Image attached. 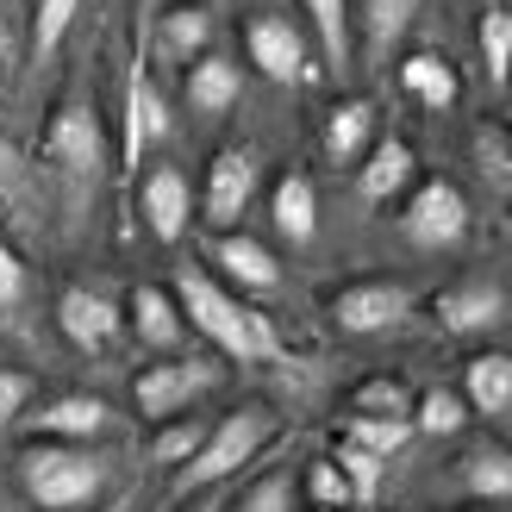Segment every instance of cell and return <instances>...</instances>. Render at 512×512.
<instances>
[{"instance_id":"40","label":"cell","mask_w":512,"mask_h":512,"mask_svg":"<svg viewBox=\"0 0 512 512\" xmlns=\"http://www.w3.org/2000/svg\"><path fill=\"white\" fill-rule=\"evenodd\" d=\"M100 512H125V500H107V506H100Z\"/></svg>"},{"instance_id":"17","label":"cell","mask_w":512,"mask_h":512,"mask_svg":"<svg viewBox=\"0 0 512 512\" xmlns=\"http://www.w3.org/2000/svg\"><path fill=\"white\" fill-rule=\"evenodd\" d=\"M125 325H132V338H138L144 350H175V344L188 338L182 306H175V294L157 288V281L132 288V300H125Z\"/></svg>"},{"instance_id":"3","label":"cell","mask_w":512,"mask_h":512,"mask_svg":"<svg viewBox=\"0 0 512 512\" xmlns=\"http://www.w3.org/2000/svg\"><path fill=\"white\" fill-rule=\"evenodd\" d=\"M269 438H275V413H269L263 400L232 406L225 419H213L207 444H200L182 469H175V488H182V494H194V488H219L225 475H238L244 463H256V450H263Z\"/></svg>"},{"instance_id":"20","label":"cell","mask_w":512,"mask_h":512,"mask_svg":"<svg viewBox=\"0 0 512 512\" xmlns=\"http://www.w3.org/2000/svg\"><path fill=\"white\" fill-rule=\"evenodd\" d=\"M182 94H188V107L194 113H232L238 107V94H244V69L232 63V57H194L188 63V75H182Z\"/></svg>"},{"instance_id":"12","label":"cell","mask_w":512,"mask_h":512,"mask_svg":"<svg viewBox=\"0 0 512 512\" xmlns=\"http://www.w3.org/2000/svg\"><path fill=\"white\" fill-rule=\"evenodd\" d=\"M431 313H438V325L456 331V338H475V331H494L506 319V288L488 275H463L431 300Z\"/></svg>"},{"instance_id":"1","label":"cell","mask_w":512,"mask_h":512,"mask_svg":"<svg viewBox=\"0 0 512 512\" xmlns=\"http://www.w3.org/2000/svg\"><path fill=\"white\" fill-rule=\"evenodd\" d=\"M169 294H175V306H182V319L213 350L232 356V363H275V356H281L275 325L256 313V306H244V294H232L225 281H213L207 269H182Z\"/></svg>"},{"instance_id":"18","label":"cell","mask_w":512,"mask_h":512,"mask_svg":"<svg viewBox=\"0 0 512 512\" xmlns=\"http://www.w3.org/2000/svg\"><path fill=\"white\" fill-rule=\"evenodd\" d=\"M269 219H275V238L281 244H313V232H319V188H313V175L306 169H288L275 182V194H269Z\"/></svg>"},{"instance_id":"15","label":"cell","mask_w":512,"mask_h":512,"mask_svg":"<svg viewBox=\"0 0 512 512\" xmlns=\"http://www.w3.org/2000/svg\"><path fill=\"white\" fill-rule=\"evenodd\" d=\"M413 182H419V157H413L406 138H375L369 157L356 163V194H363L369 207H388V200L406 194Z\"/></svg>"},{"instance_id":"11","label":"cell","mask_w":512,"mask_h":512,"mask_svg":"<svg viewBox=\"0 0 512 512\" xmlns=\"http://www.w3.org/2000/svg\"><path fill=\"white\" fill-rule=\"evenodd\" d=\"M57 331L75 344V350H107L119 331H125V306L113 300V294H100V288H82V281H75V288H63L57 294Z\"/></svg>"},{"instance_id":"43","label":"cell","mask_w":512,"mask_h":512,"mask_svg":"<svg viewBox=\"0 0 512 512\" xmlns=\"http://www.w3.org/2000/svg\"><path fill=\"white\" fill-rule=\"evenodd\" d=\"M506 232H512V225H506Z\"/></svg>"},{"instance_id":"27","label":"cell","mask_w":512,"mask_h":512,"mask_svg":"<svg viewBox=\"0 0 512 512\" xmlns=\"http://www.w3.org/2000/svg\"><path fill=\"white\" fill-rule=\"evenodd\" d=\"M475 44H481V69H488V88L500 94V88L512 82V7H481Z\"/></svg>"},{"instance_id":"28","label":"cell","mask_w":512,"mask_h":512,"mask_svg":"<svg viewBox=\"0 0 512 512\" xmlns=\"http://www.w3.org/2000/svg\"><path fill=\"white\" fill-rule=\"evenodd\" d=\"M463 488L475 500H512V450L506 444H475L463 456Z\"/></svg>"},{"instance_id":"6","label":"cell","mask_w":512,"mask_h":512,"mask_svg":"<svg viewBox=\"0 0 512 512\" xmlns=\"http://www.w3.org/2000/svg\"><path fill=\"white\" fill-rule=\"evenodd\" d=\"M413 319V288L406 281H350V288L331 294V325L344 338H381Z\"/></svg>"},{"instance_id":"9","label":"cell","mask_w":512,"mask_h":512,"mask_svg":"<svg viewBox=\"0 0 512 512\" xmlns=\"http://www.w3.org/2000/svg\"><path fill=\"white\" fill-rule=\"evenodd\" d=\"M244 57L275 88H294V82L313 75V63H306V38L294 32V19H281V13H256L244 25Z\"/></svg>"},{"instance_id":"2","label":"cell","mask_w":512,"mask_h":512,"mask_svg":"<svg viewBox=\"0 0 512 512\" xmlns=\"http://www.w3.org/2000/svg\"><path fill=\"white\" fill-rule=\"evenodd\" d=\"M19 488L38 512H82L113 488V456L94 444H57V438H32L19 456Z\"/></svg>"},{"instance_id":"41","label":"cell","mask_w":512,"mask_h":512,"mask_svg":"<svg viewBox=\"0 0 512 512\" xmlns=\"http://www.w3.org/2000/svg\"><path fill=\"white\" fill-rule=\"evenodd\" d=\"M313 512H319V506H313ZM344 512H375V506H344Z\"/></svg>"},{"instance_id":"23","label":"cell","mask_w":512,"mask_h":512,"mask_svg":"<svg viewBox=\"0 0 512 512\" xmlns=\"http://www.w3.org/2000/svg\"><path fill=\"white\" fill-rule=\"evenodd\" d=\"M400 88L419 100V107L444 113L456 107V69L438 57V50H413V57H400Z\"/></svg>"},{"instance_id":"25","label":"cell","mask_w":512,"mask_h":512,"mask_svg":"<svg viewBox=\"0 0 512 512\" xmlns=\"http://www.w3.org/2000/svg\"><path fill=\"white\" fill-rule=\"evenodd\" d=\"M413 19H419V0H363V50H369V63H388Z\"/></svg>"},{"instance_id":"30","label":"cell","mask_w":512,"mask_h":512,"mask_svg":"<svg viewBox=\"0 0 512 512\" xmlns=\"http://www.w3.org/2000/svg\"><path fill=\"white\" fill-rule=\"evenodd\" d=\"M338 431H344V444H356V450L381 456V463H388L394 450H406V444L419 438L413 419H356V413H344V419H338Z\"/></svg>"},{"instance_id":"34","label":"cell","mask_w":512,"mask_h":512,"mask_svg":"<svg viewBox=\"0 0 512 512\" xmlns=\"http://www.w3.org/2000/svg\"><path fill=\"white\" fill-rule=\"evenodd\" d=\"M306 494H313V506H319V512H344V506H363V500H356V488L344 481V469L331 463V456H325V463H313V469H306Z\"/></svg>"},{"instance_id":"32","label":"cell","mask_w":512,"mask_h":512,"mask_svg":"<svg viewBox=\"0 0 512 512\" xmlns=\"http://www.w3.org/2000/svg\"><path fill=\"white\" fill-rule=\"evenodd\" d=\"M207 431H213L207 419H163L157 438H150V463H157V469H182L188 456L207 444Z\"/></svg>"},{"instance_id":"21","label":"cell","mask_w":512,"mask_h":512,"mask_svg":"<svg viewBox=\"0 0 512 512\" xmlns=\"http://www.w3.org/2000/svg\"><path fill=\"white\" fill-rule=\"evenodd\" d=\"M456 394H463L469 413H481V419L512 413V356H506V350H481V356H469L463 388H456Z\"/></svg>"},{"instance_id":"13","label":"cell","mask_w":512,"mask_h":512,"mask_svg":"<svg viewBox=\"0 0 512 512\" xmlns=\"http://www.w3.org/2000/svg\"><path fill=\"white\" fill-rule=\"evenodd\" d=\"M169 132V107H163V94L157 82L144 75V57L132 63V75H125V169H144V150L150 144H163Z\"/></svg>"},{"instance_id":"37","label":"cell","mask_w":512,"mask_h":512,"mask_svg":"<svg viewBox=\"0 0 512 512\" xmlns=\"http://www.w3.org/2000/svg\"><path fill=\"white\" fill-rule=\"evenodd\" d=\"M25 406H32V375L0 363V425H13V419L25 413Z\"/></svg>"},{"instance_id":"39","label":"cell","mask_w":512,"mask_h":512,"mask_svg":"<svg viewBox=\"0 0 512 512\" xmlns=\"http://www.w3.org/2000/svg\"><path fill=\"white\" fill-rule=\"evenodd\" d=\"M194 512H225V506H219V500H207V506H194Z\"/></svg>"},{"instance_id":"7","label":"cell","mask_w":512,"mask_h":512,"mask_svg":"<svg viewBox=\"0 0 512 512\" xmlns=\"http://www.w3.org/2000/svg\"><path fill=\"white\" fill-rule=\"evenodd\" d=\"M138 219H144V232L157 238V244H182L188 238V225H194V182L175 163H150L138 169Z\"/></svg>"},{"instance_id":"31","label":"cell","mask_w":512,"mask_h":512,"mask_svg":"<svg viewBox=\"0 0 512 512\" xmlns=\"http://www.w3.org/2000/svg\"><path fill=\"white\" fill-rule=\"evenodd\" d=\"M463 425H469V400L456 394V388L413 394V431H425V438H456Z\"/></svg>"},{"instance_id":"36","label":"cell","mask_w":512,"mask_h":512,"mask_svg":"<svg viewBox=\"0 0 512 512\" xmlns=\"http://www.w3.org/2000/svg\"><path fill=\"white\" fill-rule=\"evenodd\" d=\"M225 512H294V481L288 475H263L256 488H244Z\"/></svg>"},{"instance_id":"5","label":"cell","mask_w":512,"mask_h":512,"mask_svg":"<svg viewBox=\"0 0 512 512\" xmlns=\"http://www.w3.org/2000/svg\"><path fill=\"white\" fill-rule=\"evenodd\" d=\"M219 381L213 363H188V356H169V363H144L138 381H132V406L150 419V425H163V419H182V406H194L200 394H207Z\"/></svg>"},{"instance_id":"4","label":"cell","mask_w":512,"mask_h":512,"mask_svg":"<svg viewBox=\"0 0 512 512\" xmlns=\"http://www.w3.org/2000/svg\"><path fill=\"white\" fill-rule=\"evenodd\" d=\"M256 188H263V157H256V144L213 150L207 182H200V219H207L213 232H238V219L256 200Z\"/></svg>"},{"instance_id":"42","label":"cell","mask_w":512,"mask_h":512,"mask_svg":"<svg viewBox=\"0 0 512 512\" xmlns=\"http://www.w3.org/2000/svg\"><path fill=\"white\" fill-rule=\"evenodd\" d=\"M188 7H219V0H188Z\"/></svg>"},{"instance_id":"16","label":"cell","mask_w":512,"mask_h":512,"mask_svg":"<svg viewBox=\"0 0 512 512\" xmlns=\"http://www.w3.org/2000/svg\"><path fill=\"white\" fill-rule=\"evenodd\" d=\"M213 269L244 294H275L281 288V263L269 244H256L250 232H219L213 238Z\"/></svg>"},{"instance_id":"33","label":"cell","mask_w":512,"mask_h":512,"mask_svg":"<svg viewBox=\"0 0 512 512\" xmlns=\"http://www.w3.org/2000/svg\"><path fill=\"white\" fill-rule=\"evenodd\" d=\"M75 13H82V0H38V7H32V63H44L50 50L63 44Z\"/></svg>"},{"instance_id":"24","label":"cell","mask_w":512,"mask_h":512,"mask_svg":"<svg viewBox=\"0 0 512 512\" xmlns=\"http://www.w3.org/2000/svg\"><path fill=\"white\" fill-rule=\"evenodd\" d=\"M469 157H475L481 188H488L494 200H512V132H506V125L481 119L475 138H469Z\"/></svg>"},{"instance_id":"10","label":"cell","mask_w":512,"mask_h":512,"mask_svg":"<svg viewBox=\"0 0 512 512\" xmlns=\"http://www.w3.org/2000/svg\"><path fill=\"white\" fill-rule=\"evenodd\" d=\"M44 157L69 169V175H100V163H107V144H100V119L88 100H63L57 113H50V132H44Z\"/></svg>"},{"instance_id":"35","label":"cell","mask_w":512,"mask_h":512,"mask_svg":"<svg viewBox=\"0 0 512 512\" xmlns=\"http://www.w3.org/2000/svg\"><path fill=\"white\" fill-rule=\"evenodd\" d=\"M331 463H338L344 469V481H350V488H356V500H375L381 494V469H388V463H381V456H369V450H356V444H338V456H331Z\"/></svg>"},{"instance_id":"26","label":"cell","mask_w":512,"mask_h":512,"mask_svg":"<svg viewBox=\"0 0 512 512\" xmlns=\"http://www.w3.org/2000/svg\"><path fill=\"white\" fill-rule=\"evenodd\" d=\"M344 413H356V419H413V388H406L400 375H369V381L350 388Z\"/></svg>"},{"instance_id":"22","label":"cell","mask_w":512,"mask_h":512,"mask_svg":"<svg viewBox=\"0 0 512 512\" xmlns=\"http://www.w3.org/2000/svg\"><path fill=\"white\" fill-rule=\"evenodd\" d=\"M207 44H213V13L207 7L175 0V7L157 19V57L163 63H194V57H207Z\"/></svg>"},{"instance_id":"19","label":"cell","mask_w":512,"mask_h":512,"mask_svg":"<svg viewBox=\"0 0 512 512\" xmlns=\"http://www.w3.org/2000/svg\"><path fill=\"white\" fill-rule=\"evenodd\" d=\"M375 144V107L369 100H338V107L325 113V132H319V150L331 169H356L369 157Z\"/></svg>"},{"instance_id":"14","label":"cell","mask_w":512,"mask_h":512,"mask_svg":"<svg viewBox=\"0 0 512 512\" xmlns=\"http://www.w3.org/2000/svg\"><path fill=\"white\" fill-rule=\"evenodd\" d=\"M107 425H113V406L100 394H57L32 413V431L57 444H94V438H107Z\"/></svg>"},{"instance_id":"8","label":"cell","mask_w":512,"mask_h":512,"mask_svg":"<svg viewBox=\"0 0 512 512\" xmlns=\"http://www.w3.org/2000/svg\"><path fill=\"white\" fill-rule=\"evenodd\" d=\"M406 244L419 250H456L469 238V200L456 182H419L413 200H406V219H400Z\"/></svg>"},{"instance_id":"29","label":"cell","mask_w":512,"mask_h":512,"mask_svg":"<svg viewBox=\"0 0 512 512\" xmlns=\"http://www.w3.org/2000/svg\"><path fill=\"white\" fill-rule=\"evenodd\" d=\"M306 7V25H313V38H319V57L331 63V69H344L350 63V7L344 0H300Z\"/></svg>"},{"instance_id":"38","label":"cell","mask_w":512,"mask_h":512,"mask_svg":"<svg viewBox=\"0 0 512 512\" xmlns=\"http://www.w3.org/2000/svg\"><path fill=\"white\" fill-rule=\"evenodd\" d=\"M25 294V263H19V250L7 238V225H0V306H13Z\"/></svg>"}]
</instances>
